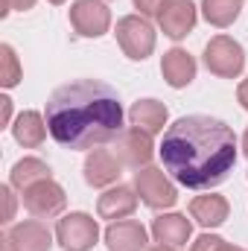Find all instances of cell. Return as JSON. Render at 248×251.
Returning <instances> with one entry per match:
<instances>
[{"label": "cell", "instance_id": "cell-32", "mask_svg": "<svg viewBox=\"0 0 248 251\" xmlns=\"http://www.w3.org/2000/svg\"><path fill=\"white\" fill-rule=\"evenodd\" d=\"M50 3H56V6H59V3H64V0H50Z\"/></svg>", "mask_w": 248, "mask_h": 251}, {"label": "cell", "instance_id": "cell-16", "mask_svg": "<svg viewBox=\"0 0 248 251\" xmlns=\"http://www.w3.org/2000/svg\"><path fill=\"white\" fill-rule=\"evenodd\" d=\"M228 199L225 196H216V193H210V196H196L193 201H190V216L201 225V228H219L225 219H228Z\"/></svg>", "mask_w": 248, "mask_h": 251}, {"label": "cell", "instance_id": "cell-14", "mask_svg": "<svg viewBox=\"0 0 248 251\" xmlns=\"http://www.w3.org/2000/svg\"><path fill=\"white\" fill-rule=\"evenodd\" d=\"M152 237L164 246H173V249H181L187 246V240L193 237V225L190 219L181 213H164L152 222Z\"/></svg>", "mask_w": 248, "mask_h": 251}, {"label": "cell", "instance_id": "cell-6", "mask_svg": "<svg viewBox=\"0 0 248 251\" xmlns=\"http://www.w3.org/2000/svg\"><path fill=\"white\" fill-rule=\"evenodd\" d=\"M56 240L64 251H91L99 240L97 219L88 213H67L56 225Z\"/></svg>", "mask_w": 248, "mask_h": 251}, {"label": "cell", "instance_id": "cell-25", "mask_svg": "<svg viewBox=\"0 0 248 251\" xmlns=\"http://www.w3.org/2000/svg\"><path fill=\"white\" fill-rule=\"evenodd\" d=\"M32 6H35V0H3V15H9V12H26Z\"/></svg>", "mask_w": 248, "mask_h": 251}, {"label": "cell", "instance_id": "cell-1", "mask_svg": "<svg viewBox=\"0 0 248 251\" xmlns=\"http://www.w3.org/2000/svg\"><path fill=\"white\" fill-rule=\"evenodd\" d=\"M164 170L190 190L219 187L237 164V134L216 117L190 114L164 131Z\"/></svg>", "mask_w": 248, "mask_h": 251}, {"label": "cell", "instance_id": "cell-29", "mask_svg": "<svg viewBox=\"0 0 248 251\" xmlns=\"http://www.w3.org/2000/svg\"><path fill=\"white\" fill-rule=\"evenodd\" d=\"M216 251H243V249H240V246H231V243H225V240H222Z\"/></svg>", "mask_w": 248, "mask_h": 251}, {"label": "cell", "instance_id": "cell-20", "mask_svg": "<svg viewBox=\"0 0 248 251\" xmlns=\"http://www.w3.org/2000/svg\"><path fill=\"white\" fill-rule=\"evenodd\" d=\"M243 0H201V12L213 26H231L240 18Z\"/></svg>", "mask_w": 248, "mask_h": 251}, {"label": "cell", "instance_id": "cell-23", "mask_svg": "<svg viewBox=\"0 0 248 251\" xmlns=\"http://www.w3.org/2000/svg\"><path fill=\"white\" fill-rule=\"evenodd\" d=\"M219 243H222L219 237H213V234H201V237L193 243V249L190 251H216L219 249Z\"/></svg>", "mask_w": 248, "mask_h": 251}, {"label": "cell", "instance_id": "cell-3", "mask_svg": "<svg viewBox=\"0 0 248 251\" xmlns=\"http://www.w3.org/2000/svg\"><path fill=\"white\" fill-rule=\"evenodd\" d=\"M204 64L213 76H222V79H237L246 67V50L240 41L228 38V35H216L207 41L204 47Z\"/></svg>", "mask_w": 248, "mask_h": 251}, {"label": "cell", "instance_id": "cell-30", "mask_svg": "<svg viewBox=\"0 0 248 251\" xmlns=\"http://www.w3.org/2000/svg\"><path fill=\"white\" fill-rule=\"evenodd\" d=\"M149 251H175V249H173V246H164V243H158L155 249H149Z\"/></svg>", "mask_w": 248, "mask_h": 251}, {"label": "cell", "instance_id": "cell-24", "mask_svg": "<svg viewBox=\"0 0 248 251\" xmlns=\"http://www.w3.org/2000/svg\"><path fill=\"white\" fill-rule=\"evenodd\" d=\"M164 3L167 0H134V9H140V15H155L158 18V12L164 9Z\"/></svg>", "mask_w": 248, "mask_h": 251}, {"label": "cell", "instance_id": "cell-21", "mask_svg": "<svg viewBox=\"0 0 248 251\" xmlns=\"http://www.w3.org/2000/svg\"><path fill=\"white\" fill-rule=\"evenodd\" d=\"M41 178H50V167L38 158H21L15 167H12V187L24 190Z\"/></svg>", "mask_w": 248, "mask_h": 251}, {"label": "cell", "instance_id": "cell-27", "mask_svg": "<svg viewBox=\"0 0 248 251\" xmlns=\"http://www.w3.org/2000/svg\"><path fill=\"white\" fill-rule=\"evenodd\" d=\"M9 117H12V100L0 97V126H9Z\"/></svg>", "mask_w": 248, "mask_h": 251}, {"label": "cell", "instance_id": "cell-18", "mask_svg": "<svg viewBox=\"0 0 248 251\" xmlns=\"http://www.w3.org/2000/svg\"><path fill=\"white\" fill-rule=\"evenodd\" d=\"M47 120L38 114V111H21L18 114V120L12 126V134H15V140L24 146V149H38L41 143H44V137H47Z\"/></svg>", "mask_w": 248, "mask_h": 251}, {"label": "cell", "instance_id": "cell-11", "mask_svg": "<svg viewBox=\"0 0 248 251\" xmlns=\"http://www.w3.org/2000/svg\"><path fill=\"white\" fill-rule=\"evenodd\" d=\"M158 24L164 29V35L170 38H184L187 32H193L196 26V6L193 0H167L164 9L158 12Z\"/></svg>", "mask_w": 248, "mask_h": 251}, {"label": "cell", "instance_id": "cell-7", "mask_svg": "<svg viewBox=\"0 0 248 251\" xmlns=\"http://www.w3.org/2000/svg\"><path fill=\"white\" fill-rule=\"evenodd\" d=\"M64 204H67V196H64L62 184H56L53 178H41V181L24 187V207L38 219L59 216Z\"/></svg>", "mask_w": 248, "mask_h": 251}, {"label": "cell", "instance_id": "cell-10", "mask_svg": "<svg viewBox=\"0 0 248 251\" xmlns=\"http://www.w3.org/2000/svg\"><path fill=\"white\" fill-rule=\"evenodd\" d=\"M3 251H50L53 246V234L47 231V225H41L38 219H26L21 225H15L6 240Z\"/></svg>", "mask_w": 248, "mask_h": 251}, {"label": "cell", "instance_id": "cell-17", "mask_svg": "<svg viewBox=\"0 0 248 251\" xmlns=\"http://www.w3.org/2000/svg\"><path fill=\"white\" fill-rule=\"evenodd\" d=\"M134 207H137V196H134V190L125 187V184H117V187L105 190V193L99 196V204H97L99 216H102V219H114V222L131 216Z\"/></svg>", "mask_w": 248, "mask_h": 251}, {"label": "cell", "instance_id": "cell-15", "mask_svg": "<svg viewBox=\"0 0 248 251\" xmlns=\"http://www.w3.org/2000/svg\"><path fill=\"white\" fill-rule=\"evenodd\" d=\"M161 73L167 79L170 88H187L193 79H196V59L187 53V50H170L164 53L161 59Z\"/></svg>", "mask_w": 248, "mask_h": 251}, {"label": "cell", "instance_id": "cell-28", "mask_svg": "<svg viewBox=\"0 0 248 251\" xmlns=\"http://www.w3.org/2000/svg\"><path fill=\"white\" fill-rule=\"evenodd\" d=\"M237 97H240V105H243V108L248 111V79L243 82V85H240V91H237Z\"/></svg>", "mask_w": 248, "mask_h": 251}, {"label": "cell", "instance_id": "cell-31", "mask_svg": "<svg viewBox=\"0 0 248 251\" xmlns=\"http://www.w3.org/2000/svg\"><path fill=\"white\" fill-rule=\"evenodd\" d=\"M243 152L248 155V128H246V134H243Z\"/></svg>", "mask_w": 248, "mask_h": 251}, {"label": "cell", "instance_id": "cell-8", "mask_svg": "<svg viewBox=\"0 0 248 251\" xmlns=\"http://www.w3.org/2000/svg\"><path fill=\"white\" fill-rule=\"evenodd\" d=\"M70 26L76 29V35L99 38L111 26V12L102 0H76L70 6Z\"/></svg>", "mask_w": 248, "mask_h": 251}, {"label": "cell", "instance_id": "cell-5", "mask_svg": "<svg viewBox=\"0 0 248 251\" xmlns=\"http://www.w3.org/2000/svg\"><path fill=\"white\" fill-rule=\"evenodd\" d=\"M134 190L140 193V199L152 207V210H164V207H173L178 201V193L175 184L167 178L164 170L158 167H140L134 173Z\"/></svg>", "mask_w": 248, "mask_h": 251}, {"label": "cell", "instance_id": "cell-4", "mask_svg": "<svg viewBox=\"0 0 248 251\" xmlns=\"http://www.w3.org/2000/svg\"><path fill=\"white\" fill-rule=\"evenodd\" d=\"M117 44L123 47V53L134 62H143L152 50H155V29L146 18L140 15H125L117 21Z\"/></svg>", "mask_w": 248, "mask_h": 251}, {"label": "cell", "instance_id": "cell-22", "mask_svg": "<svg viewBox=\"0 0 248 251\" xmlns=\"http://www.w3.org/2000/svg\"><path fill=\"white\" fill-rule=\"evenodd\" d=\"M18 82H21V62L9 44H0V85L15 88Z\"/></svg>", "mask_w": 248, "mask_h": 251}, {"label": "cell", "instance_id": "cell-19", "mask_svg": "<svg viewBox=\"0 0 248 251\" xmlns=\"http://www.w3.org/2000/svg\"><path fill=\"white\" fill-rule=\"evenodd\" d=\"M128 120H131V126H137L149 134H158L167 126V105L158 100H137L128 111Z\"/></svg>", "mask_w": 248, "mask_h": 251}, {"label": "cell", "instance_id": "cell-9", "mask_svg": "<svg viewBox=\"0 0 248 251\" xmlns=\"http://www.w3.org/2000/svg\"><path fill=\"white\" fill-rule=\"evenodd\" d=\"M152 152H155V146H152V134H149V131H143V128H137V126H128V128H123V131L117 134L114 155L120 158V164H128V167H134V170L149 167Z\"/></svg>", "mask_w": 248, "mask_h": 251}, {"label": "cell", "instance_id": "cell-26", "mask_svg": "<svg viewBox=\"0 0 248 251\" xmlns=\"http://www.w3.org/2000/svg\"><path fill=\"white\" fill-rule=\"evenodd\" d=\"M0 196H3V201H6V213H3V222H12V219H15V199H12V190L3 187V190H0Z\"/></svg>", "mask_w": 248, "mask_h": 251}, {"label": "cell", "instance_id": "cell-12", "mask_svg": "<svg viewBox=\"0 0 248 251\" xmlns=\"http://www.w3.org/2000/svg\"><path fill=\"white\" fill-rule=\"evenodd\" d=\"M146 228L134 219H117L105 228V246L111 251H146Z\"/></svg>", "mask_w": 248, "mask_h": 251}, {"label": "cell", "instance_id": "cell-2", "mask_svg": "<svg viewBox=\"0 0 248 251\" xmlns=\"http://www.w3.org/2000/svg\"><path fill=\"white\" fill-rule=\"evenodd\" d=\"M44 120L64 149H94L123 131V105L108 82L73 79L50 94Z\"/></svg>", "mask_w": 248, "mask_h": 251}, {"label": "cell", "instance_id": "cell-13", "mask_svg": "<svg viewBox=\"0 0 248 251\" xmlns=\"http://www.w3.org/2000/svg\"><path fill=\"white\" fill-rule=\"evenodd\" d=\"M120 178V158L108 149H91L85 158V181L91 187H108Z\"/></svg>", "mask_w": 248, "mask_h": 251}]
</instances>
